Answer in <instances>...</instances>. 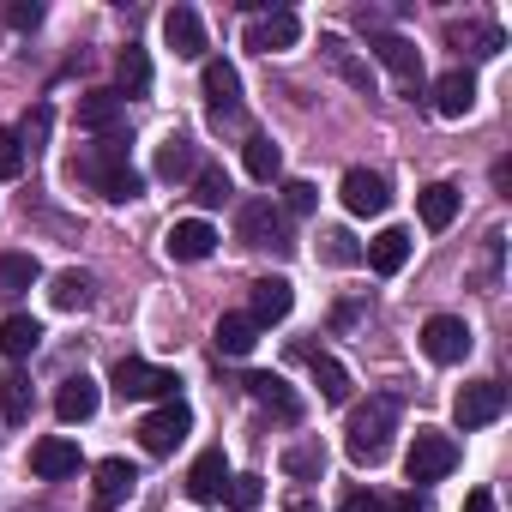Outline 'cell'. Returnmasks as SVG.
I'll return each mask as SVG.
<instances>
[{
    "instance_id": "31",
    "label": "cell",
    "mask_w": 512,
    "mask_h": 512,
    "mask_svg": "<svg viewBox=\"0 0 512 512\" xmlns=\"http://www.w3.org/2000/svg\"><path fill=\"white\" fill-rule=\"evenodd\" d=\"M211 338H217V350H223V356H247L253 344H260V326H253L247 314H223Z\"/></svg>"
},
{
    "instance_id": "39",
    "label": "cell",
    "mask_w": 512,
    "mask_h": 512,
    "mask_svg": "<svg viewBox=\"0 0 512 512\" xmlns=\"http://www.w3.org/2000/svg\"><path fill=\"white\" fill-rule=\"evenodd\" d=\"M19 175H25V145H19V133L0 127V181H19Z\"/></svg>"
},
{
    "instance_id": "32",
    "label": "cell",
    "mask_w": 512,
    "mask_h": 512,
    "mask_svg": "<svg viewBox=\"0 0 512 512\" xmlns=\"http://www.w3.org/2000/svg\"><path fill=\"white\" fill-rule=\"evenodd\" d=\"M241 163H247V175H253V181H278V169H284V151H278L266 133H253V139H247V151H241Z\"/></svg>"
},
{
    "instance_id": "44",
    "label": "cell",
    "mask_w": 512,
    "mask_h": 512,
    "mask_svg": "<svg viewBox=\"0 0 512 512\" xmlns=\"http://www.w3.org/2000/svg\"><path fill=\"white\" fill-rule=\"evenodd\" d=\"M338 512H380V494H374V488H350V494L338 500Z\"/></svg>"
},
{
    "instance_id": "4",
    "label": "cell",
    "mask_w": 512,
    "mask_h": 512,
    "mask_svg": "<svg viewBox=\"0 0 512 512\" xmlns=\"http://www.w3.org/2000/svg\"><path fill=\"white\" fill-rule=\"evenodd\" d=\"M187 428H193V410H187L181 398H169V404H157V410L139 422V446H145L151 458H163V452H175V446L187 440Z\"/></svg>"
},
{
    "instance_id": "2",
    "label": "cell",
    "mask_w": 512,
    "mask_h": 512,
    "mask_svg": "<svg viewBox=\"0 0 512 512\" xmlns=\"http://www.w3.org/2000/svg\"><path fill=\"white\" fill-rule=\"evenodd\" d=\"M368 31V49H374V61L398 79V91L416 103L422 97V49L410 43V37H398V31H380V25H362Z\"/></svg>"
},
{
    "instance_id": "10",
    "label": "cell",
    "mask_w": 512,
    "mask_h": 512,
    "mask_svg": "<svg viewBox=\"0 0 512 512\" xmlns=\"http://www.w3.org/2000/svg\"><path fill=\"white\" fill-rule=\"evenodd\" d=\"M302 37V19L290 7H272L260 19H247V49H260V55H278V49H296Z\"/></svg>"
},
{
    "instance_id": "6",
    "label": "cell",
    "mask_w": 512,
    "mask_h": 512,
    "mask_svg": "<svg viewBox=\"0 0 512 512\" xmlns=\"http://www.w3.org/2000/svg\"><path fill=\"white\" fill-rule=\"evenodd\" d=\"M235 235L241 247H290V229H284V211L272 199H247L235 211Z\"/></svg>"
},
{
    "instance_id": "9",
    "label": "cell",
    "mask_w": 512,
    "mask_h": 512,
    "mask_svg": "<svg viewBox=\"0 0 512 512\" xmlns=\"http://www.w3.org/2000/svg\"><path fill=\"white\" fill-rule=\"evenodd\" d=\"M422 350H428V362L452 368V362L470 356V326H464L458 314H434V320L422 326Z\"/></svg>"
},
{
    "instance_id": "26",
    "label": "cell",
    "mask_w": 512,
    "mask_h": 512,
    "mask_svg": "<svg viewBox=\"0 0 512 512\" xmlns=\"http://www.w3.org/2000/svg\"><path fill=\"white\" fill-rule=\"evenodd\" d=\"M296 356L314 368V386H320V398H326V404H344V398H350V374H344V362H338V356H326V350H308V344H302Z\"/></svg>"
},
{
    "instance_id": "8",
    "label": "cell",
    "mask_w": 512,
    "mask_h": 512,
    "mask_svg": "<svg viewBox=\"0 0 512 512\" xmlns=\"http://www.w3.org/2000/svg\"><path fill=\"white\" fill-rule=\"evenodd\" d=\"M506 416V386L500 380H476V386H464L458 398H452V422L458 428H488V422H500Z\"/></svg>"
},
{
    "instance_id": "5",
    "label": "cell",
    "mask_w": 512,
    "mask_h": 512,
    "mask_svg": "<svg viewBox=\"0 0 512 512\" xmlns=\"http://www.w3.org/2000/svg\"><path fill=\"white\" fill-rule=\"evenodd\" d=\"M404 470H410V482H440V476L458 470V446H452L446 434L422 428V434L410 440V452H404Z\"/></svg>"
},
{
    "instance_id": "34",
    "label": "cell",
    "mask_w": 512,
    "mask_h": 512,
    "mask_svg": "<svg viewBox=\"0 0 512 512\" xmlns=\"http://www.w3.org/2000/svg\"><path fill=\"white\" fill-rule=\"evenodd\" d=\"M49 302H55L61 314H79V308H91V278H85V272H61V278L49 284Z\"/></svg>"
},
{
    "instance_id": "46",
    "label": "cell",
    "mask_w": 512,
    "mask_h": 512,
    "mask_svg": "<svg viewBox=\"0 0 512 512\" xmlns=\"http://www.w3.org/2000/svg\"><path fill=\"white\" fill-rule=\"evenodd\" d=\"M464 512H494V494H488V488H476V494L464 500Z\"/></svg>"
},
{
    "instance_id": "14",
    "label": "cell",
    "mask_w": 512,
    "mask_h": 512,
    "mask_svg": "<svg viewBox=\"0 0 512 512\" xmlns=\"http://www.w3.org/2000/svg\"><path fill=\"white\" fill-rule=\"evenodd\" d=\"M241 386H247V398H253V404H266V410H272L284 428H296V422H302V398H296V392H290L278 374H247Z\"/></svg>"
},
{
    "instance_id": "12",
    "label": "cell",
    "mask_w": 512,
    "mask_h": 512,
    "mask_svg": "<svg viewBox=\"0 0 512 512\" xmlns=\"http://www.w3.org/2000/svg\"><path fill=\"white\" fill-rule=\"evenodd\" d=\"M121 169H133V163H127V139H97V145H91V151L73 163V175H85L97 193H103V187H109Z\"/></svg>"
},
{
    "instance_id": "13",
    "label": "cell",
    "mask_w": 512,
    "mask_h": 512,
    "mask_svg": "<svg viewBox=\"0 0 512 512\" xmlns=\"http://www.w3.org/2000/svg\"><path fill=\"white\" fill-rule=\"evenodd\" d=\"M223 488H229V458H223V446H211V452L193 458V470H187V494H193L199 506H217Z\"/></svg>"
},
{
    "instance_id": "37",
    "label": "cell",
    "mask_w": 512,
    "mask_h": 512,
    "mask_svg": "<svg viewBox=\"0 0 512 512\" xmlns=\"http://www.w3.org/2000/svg\"><path fill=\"white\" fill-rule=\"evenodd\" d=\"M193 199H199V205H223V199H229V175L211 169V163H199V175H193Z\"/></svg>"
},
{
    "instance_id": "38",
    "label": "cell",
    "mask_w": 512,
    "mask_h": 512,
    "mask_svg": "<svg viewBox=\"0 0 512 512\" xmlns=\"http://www.w3.org/2000/svg\"><path fill=\"white\" fill-rule=\"evenodd\" d=\"M320 241H326V260H332V266H356V260H362V247H356L350 229H326Z\"/></svg>"
},
{
    "instance_id": "33",
    "label": "cell",
    "mask_w": 512,
    "mask_h": 512,
    "mask_svg": "<svg viewBox=\"0 0 512 512\" xmlns=\"http://www.w3.org/2000/svg\"><path fill=\"white\" fill-rule=\"evenodd\" d=\"M0 416H7L13 428H19V422H31V380H25L19 368L0 380Z\"/></svg>"
},
{
    "instance_id": "27",
    "label": "cell",
    "mask_w": 512,
    "mask_h": 512,
    "mask_svg": "<svg viewBox=\"0 0 512 512\" xmlns=\"http://www.w3.org/2000/svg\"><path fill=\"white\" fill-rule=\"evenodd\" d=\"M145 91H151V55L127 43V49L115 55V97L127 103V97H145Z\"/></svg>"
},
{
    "instance_id": "7",
    "label": "cell",
    "mask_w": 512,
    "mask_h": 512,
    "mask_svg": "<svg viewBox=\"0 0 512 512\" xmlns=\"http://www.w3.org/2000/svg\"><path fill=\"white\" fill-rule=\"evenodd\" d=\"M338 199H344V211H350V217H380V211L392 205V187H386V175H380V169H344Z\"/></svg>"
},
{
    "instance_id": "15",
    "label": "cell",
    "mask_w": 512,
    "mask_h": 512,
    "mask_svg": "<svg viewBox=\"0 0 512 512\" xmlns=\"http://www.w3.org/2000/svg\"><path fill=\"white\" fill-rule=\"evenodd\" d=\"M296 308V290H290V278H260L247 290V320L253 326H272V320H284Z\"/></svg>"
},
{
    "instance_id": "1",
    "label": "cell",
    "mask_w": 512,
    "mask_h": 512,
    "mask_svg": "<svg viewBox=\"0 0 512 512\" xmlns=\"http://www.w3.org/2000/svg\"><path fill=\"white\" fill-rule=\"evenodd\" d=\"M392 434H398V398L392 392H374L368 404L350 410V428H344V452L356 464H380L392 452Z\"/></svg>"
},
{
    "instance_id": "41",
    "label": "cell",
    "mask_w": 512,
    "mask_h": 512,
    "mask_svg": "<svg viewBox=\"0 0 512 512\" xmlns=\"http://www.w3.org/2000/svg\"><path fill=\"white\" fill-rule=\"evenodd\" d=\"M139 193H145V175H139V169H121V175L103 187V199H115V205H127V199H139Z\"/></svg>"
},
{
    "instance_id": "16",
    "label": "cell",
    "mask_w": 512,
    "mask_h": 512,
    "mask_svg": "<svg viewBox=\"0 0 512 512\" xmlns=\"http://www.w3.org/2000/svg\"><path fill=\"white\" fill-rule=\"evenodd\" d=\"M199 85H205V103H211L217 121L241 109V73H235L229 61H205V67H199Z\"/></svg>"
},
{
    "instance_id": "30",
    "label": "cell",
    "mask_w": 512,
    "mask_h": 512,
    "mask_svg": "<svg viewBox=\"0 0 512 512\" xmlns=\"http://www.w3.org/2000/svg\"><path fill=\"white\" fill-rule=\"evenodd\" d=\"M37 278H43V272H37L31 253H0V302H19Z\"/></svg>"
},
{
    "instance_id": "24",
    "label": "cell",
    "mask_w": 512,
    "mask_h": 512,
    "mask_svg": "<svg viewBox=\"0 0 512 512\" xmlns=\"http://www.w3.org/2000/svg\"><path fill=\"white\" fill-rule=\"evenodd\" d=\"M320 55H326V67H332L344 85H356L362 97L374 91V73H368V61H356V49H350L344 37H320Z\"/></svg>"
},
{
    "instance_id": "28",
    "label": "cell",
    "mask_w": 512,
    "mask_h": 512,
    "mask_svg": "<svg viewBox=\"0 0 512 512\" xmlns=\"http://www.w3.org/2000/svg\"><path fill=\"white\" fill-rule=\"evenodd\" d=\"M37 344H43V326L31 314H7V320H0V356H7V362H25Z\"/></svg>"
},
{
    "instance_id": "21",
    "label": "cell",
    "mask_w": 512,
    "mask_h": 512,
    "mask_svg": "<svg viewBox=\"0 0 512 512\" xmlns=\"http://www.w3.org/2000/svg\"><path fill=\"white\" fill-rule=\"evenodd\" d=\"M97 404H103V392H97L91 374H73V380H61V392H55V416H61L67 428H73V422H91Z\"/></svg>"
},
{
    "instance_id": "47",
    "label": "cell",
    "mask_w": 512,
    "mask_h": 512,
    "mask_svg": "<svg viewBox=\"0 0 512 512\" xmlns=\"http://www.w3.org/2000/svg\"><path fill=\"white\" fill-rule=\"evenodd\" d=\"M290 512H314V506H308V500H290Z\"/></svg>"
},
{
    "instance_id": "42",
    "label": "cell",
    "mask_w": 512,
    "mask_h": 512,
    "mask_svg": "<svg viewBox=\"0 0 512 512\" xmlns=\"http://www.w3.org/2000/svg\"><path fill=\"white\" fill-rule=\"evenodd\" d=\"M49 121H55L49 103H37V109L25 115V127H19V145H43V139H49Z\"/></svg>"
},
{
    "instance_id": "17",
    "label": "cell",
    "mask_w": 512,
    "mask_h": 512,
    "mask_svg": "<svg viewBox=\"0 0 512 512\" xmlns=\"http://www.w3.org/2000/svg\"><path fill=\"white\" fill-rule=\"evenodd\" d=\"M434 109H440L446 121H464V115L476 109V73H470V67L440 73V79H434Z\"/></svg>"
},
{
    "instance_id": "19",
    "label": "cell",
    "mask_w": 512,
    "mask_h": 512,
    "mask_svg": "<svg viewBox=\"0 0 512 512\" xmlns=\"http://www.w3.org/2000/svg\"><path fill=\"white\" fill-rule=\"evenodd\" d=\"M133 488H139V470H133L127 458H103V464H97V494H91V512H115Z\"/></svg>"
},
{
    "instance_id": "23",
    "label": "cell",
    "mask_w": 512,
    "mask_h": 512,
    "mask_svg": "<svg viewBox=\"0 0 512 512\" xmlns=\"http://www.w3.org/2000/svg\"><path fill=\"white\" fill-rule=\"evenodd\" d=\"M362 260L380 272V278H392V272H404V260H410V229H380L368 247H362Z\"/></svg>"
},
{
    "instance_id": "25",
    "label": "cell",
    "mask_w": 512,
    "mask_h": 512,
    "mask_svg": "<svg viewBox=\"0 0 512 512\" xmlns=\"http://www.w3.org/2000/svg\"><path fill=\"white\" fill-rule=\"evenodd\" d=\"M157 175H163V181H193V175H199V145H193L187 133H169V139L157 145Z\"/></svg>"
},
{
    "instance_id": "22",
    "label": "cell",
    "mask_w": 512,
    "mask_h": 512,
    "mask_svg": "<svg viewBox=\"0 0 512 512\" xmlns=\"http://www.w3.org/2000/svg\"><path fill=\"white\" fill-rule=\"evenodd\" d=\"M121 109L127 103L115 91H85L79 97V127L85 133H103V139H121Z\"/></svg>"
},
{
    "instance_id": "20",
    "label": "cell",
    "mask_w": 512,
    "mask_h": 512,
    "mask_svg": "<svg viewBox=\"0 0 512 512\" xmlns=\"http://www.w3.org/2000/svg\"><path fill=\"white\" fill-rule=\"evenodd\" d=\"M163 43H169L181 61H199V55H205V25H199V13H193V7H169V13H163Z\"/></svg>"
},
{
    "instance_id": "3",
    "label": "cell",
    "mask_w": 512,
    "mask_h": 512,
    "mask_svg": "<svg viewBox=\"0 0 512 512\" xmlns=\"http://www.w3.org/2000/svg\"><path fill=\"white\" fill-rule=\"evenodd\" d=\"M109 386H115V392H121L127 404H139V398H163V404H169L181 380H175L169 368H157V362H139V356H121V362H115V374H109Z\"/></svg>"
},
{
    "instance_id": "40",
    "label": "cell",
    "mask_w": 512,
    "mask_h": 512,
    "mask_svg": "<svg viewBox=\"0 0 512 512\" xmlns=\"http://www.w3.org/2000/svg\"><path fill=\"white\" fill-rule=\"evenodd\" d=\"M314 205H320V187L314 181H284V211L290 217H308Z\"/></svg>"
},
{
    "instance_id": "45",
    "label": "cell",
    "mask_w": 512,
    "mask_h": 512,
    "mask_svg": "<svg viewBox=\"0 0 512 512\" xmlns=\"http://www.w3.org/2000/svg\"><path fill=\"white\" fill-rule=\"evenodd\" d=\"M380 512H428L422 494H398V500H380Z\"/></svg>"
},
{
    "instance_id": "36",
    "label": "cell",
    "mask_w": 512,
    "mask_h": 512,
    "mask_svg": "<svg viewBox=\"0 0 512 512\" xmlns=\"http://www.w3.org/2000/svg\"><path fill=\"white\" fill-rule=\"evenodd\" d=\"M284 470H290L296 482H320V470H326V452H320V446H290V452H284Z\"/></svg>"
},
{
    "instance_id": "18",
    "label": "cell",
    "mask_w": 512,
    "mask_h": 512,
    "mask_svg": "<svg viewBox=\"0 0 512 512\" xmlns=\"http://www.w3.org/2000/svg\"><path fill=\"white\" fill-rule=\"evenodd\" d=\"M79 446L67 440V434H49V440H37L31 446V470L43 476V482H61V476H79Z\"/></svg>"
},
{
    "instance_id": "35",
    "label": "cell",
    "mask_w": 512,
    "mask_h": 512,
    "mask_svg": "<svg viewBox=\"0 0 512 512\" xmlns=\"http://www.w3.org/2000/svg\"><path fill=\"white\" fill-rule=\"evenodd\" d=\"M223 500H229L235 512H260V500H266V482H260V476H229Z\"/></svg>"
},
{
    "instance_id": "11",
    "label": "cell",
    "mask_w": 512,
    "mask_h": 512,
    "mask_svg": "<svg viewBox=\"0 0 512 512\" xmlns=\"http://www.w3.org/2000/svg\"><path fill=\"white\" fill-rule=\"evenodd\" d=\"M163 247H169V260L193 266V260H211V247H217V229H211L205 217H181V223L163 235Z\"/></svg>"
},
{
    "instance_id": "29",
    "label": "cell",
    "mask_w": 512,
    "mask_h": 512,
    "mask_svg": "<svg viewBox=\"0 0 512 512\" xmlns=\"http://www.w3.org/2000/svg\"><path fill=\"white\" fill-rule=\"evenodd\" d=\"M416 211H422V229H452V217H458V187H452V181L422 187Z\"/></svg>"
},
{
    "instance_id": "43",
    "label": "cell",
    "mask_w": 512,
    "mask_h": 512,
    "mask_svg": "<svg viewBox=\"0 0 512 512\" xmlns=\"http://www.w3.org/2000/svg\"><path fill=\"white\" fill-rule=\"evenodd\" d=\"M7 25H13V31H37V25H43V7H37V0H13V7H7Z\"/></svg>"
}]
</instances>
